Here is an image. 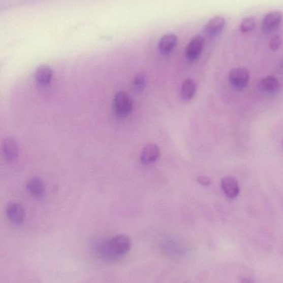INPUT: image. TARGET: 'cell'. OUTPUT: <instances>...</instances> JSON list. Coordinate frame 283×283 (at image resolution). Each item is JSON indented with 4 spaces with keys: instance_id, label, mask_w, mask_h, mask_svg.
<instances>
[{
    "instance_id": "cell-10",
    "label": "cell",
    "mask_w": 283,
    "mask_h": 283,
    "mask_svg": "<svg viewBox=\"0 0 283 283\" xmlns=\"http://www.w3.org/2000/svg\"><path fill=\"white\" fill-rule=\"evenodd\" d=\"M160 157H161V149L156 144H148L141 152V163L144 165L151 164L153 162H156Z\"/></svg>"
},
{
    "instance_id": "cell-1",
    "label": "cell",
    "mask_w": 283,
    "mask_h": 283,
    "mask_svg": "<svg viewBox=\"0 0 283 283\" xmlns=\"http://www.w3.org/2000/svg\"><path fill=\"white\" fill-rule=\"evenodd\" d=\"M132 247V241L128 236L119 234L101 243L99 253L107 259H114L127 254Z\"/></svg>"
},
{
    "instance_id": "cell-14",
    "label": "cell",
    "mask_w": 283,
    "mask_h": 283,
    "mask_svg": "<svg viewBox=\"0 0 283 283\" xmlns=\"http://www.w3.org/2000/svg\"><path fill=\"white\" fill-rule=\"evenodd\" d=\"M35 77L38 83L42 86H48L52 79V70L48 65H40L37 69Z\"/></svg>"
},
{
    "instance_id": "cell-13",
    "label": "cell",
    "mask_w": 283,
    "mask_h": 283,
    "mask_svg": "<svg viewBox=\"0 0 283 283\" xmlns=\"http://www.w3.org/2000/svg\"><path fill=\"white\" fill-rule=\"evenodd\" d=\"M27 191L35 198H41L45 193V186L40 178H31L26 184Z\"/></svg>"
},
{
    "instance_id": "cell-15",
    "label": "cell",
    "mask_w": 283,
    "mask_h": 283,
    "mask_svg": "<svg viewBox=\"0 0 283 283\" xmlns=\"http://www.w3.org/2000/svg\"><path fill=\"white\" fill-rule=\"evenodd\" d=\"M197 91V86L195 81H192L191 79H187L183 81L182 84L181 90H180V95L183 100H191L194 97Z\"/></svg>"
},
{
    "instance_id": "cell-6",
    "label": "cell",
    "mask_w": 283,
    "mask_h": 283,
    "mask_svg": "<svg viewBox=\"0 0 283 283\" xmlns=\"http://www.w3.org/2000/svg\"><path fill=\"white\" fill-rule=\"evenodd\" d=\"M204 43V39L200 36H196L191 39L185 49L186 57L188 61H195L200 57Z\"/></svg>"
},
{
    "instance_id": "cell-21",
    "label": "cell",
    "mask_w": 283,
    "mask_h": 283,
    "mask_svg": "<svg viewBox=\"0 0 283 283\" xmlns=\"http://www.w3.org/2000/svg\"><path fill=\"white\" fill-rule=\"evenodd\" d=\"M282 145H283V141H282Z\"/></svg>"
},
{
    "instance_id": "cell-12",
    "label": "cell",
    "mask_w": 283,
    "mask_h": 283,
    "mask_svg": "<svg viewBox=\"0 0 283 283\" xmlns=\"http://www.w3.org/2000/svg\"><path fill=\"white\" fill-rule=\"evenodd\" d=\"M258 88L261 91L267 93V94H275L280 90L281 83L276 77L267 76L259 81Z\"/></svg>"
},
{
    "instance_id": "cell-16",
    "label": "cell",
    "mask_w": 283,
    "mask_h": 283,
    "mask_svg": "<svg viewBox=\"0 0 283 283\" xmlns=\"http://www.w3.org/2000/svg\"><path fill=\"white\" fill-rule=\"evenodd\" d=\"M146 82H147L146 74L144 72H140L138 74H136V77H134L133 81H132V87L136 92H141L145 89Z\"/></svg>"
},
{
    "instance_id": "cell-20",
    "label": "cell",
    "mask_w": 283,
    "mask_h": 283,
    "mask_svg": "<svg viewBox=\"0 0 283 283\" xmlns=\"http://www.w3.org/2000/svg\"><path fill=\"white\" fill-rule=\"evenodd\" d=\"M242 283H254V281H251V279L244 278L242 279Z\"/></svg>"
},
{
    "instance_id": "cell-7",
    "label": "cell",
    "mask_w": 283,
    "mask_h": 283,
    "mask_svg": "<svg viewBox=\"0 0 283 283\" xmlns=\"http://www.w3.org/2000/svg\"><path fill=\"white\" fill-rule=\"evenodd\" d=\"M221 187L224 193L229 199H234L240 192L238 181L232 175H226L221 180Z\"/></svg>"
},
{
    "instance_id": "cell-9",
    "label": "cell",
    "mask_w": 283,
    "mask_h": 283,
    "mask_svg": "<svg viewBox=\"0 0 283 283\" xmlns=\"http://www.w3.org/2000/svg\"><path fill=\"white\" fill-rule=\"evenodd\" d=\"M226 26V20L222 16H215L210 18L205 25V31L211 37H217L222 33Z\"/></svg>"
},
{
    "instance_id": "cell-18",
    "label": "cell",
    "mask_w": 283,
    "mask_h": 283,
    "mask_svg": "<svg viewBox=\"0 0 283 283\" xmlns=\"http://www.w3.org/2000/svg\"><path fill=\"white\" fill-rule=\"evenodd\" d=\"M281 44V38L279 36L274 37L272 38V40L270 41V48L272 50H277Z\"/></svg>"
},
{
    "instance_id": "cell-2",
    "label": "cell",
    "mask_w": 283,
    "mask_h": 283,
    "mask_svg": "<svg viewBox=\"0 0 283 283\" xmlns=\"http://www.w3.org/2000/svg\"><path fill=\"white\" fill-rule=\"evenodd\" d=\"M113 107L116 115L125 117L132 112L133 102L129 94L124 91L116 93L114 97Z\"/></svg>"
},
{
    "instance_id": "cell-11",
    "label": "cell",
    "mask_w": 283,
    "mask_h": 283,
    "mask_svg": "<svg viewBox=\"0 0 283 283\" xmlns=\"http://www.w3.org/2000/svg\"><path fill=\"white\" fill-rule=\"evenodd\" d=\"M178 43V38L174 33L164 35L159 42L158 48L161 53L168 55L174 51Z\"/></svg>"
},
{
    "instance_id": "cell-19",
    "label": "cell",
    "mask_w": 283,
    "mask_h": 283,
    "mask_svg": "<svg viewBox=\"0 0 283 283\" xmlns=\"http://www.w3.org/2000/svg\"><path fill=\"white\" fill-rule=\"evenodd\" d=\"M197 182L204 187H208L211 183V180L206 175H200L197 178Z\"/></svg>"
},
{
    "instance_id": "cell-8",
    "label": "cell",
    "mask_w": 283,
    "mask_h": 283,
    "mask_svg": "<svg viewBox=\"0 0 283 283\" xmlns=\"http://www.w3.org/2000/svg\"><path fill=\"white\" fill-rule=\"evenodd\" d=\"M3 155L8 162H14L18 157V147L13 137H6L2 142Z\"/></svg>"
},
{
    "instance_id": "cell-4",
    "label": "cell",
    "mask_w": 283,
    "mask_h": 283,
    "mask_svg": "<svg viewBox=\"0 0 283 283\" xmlns=\"http://www.w3.org/2000/svg\"><path fill=\"white\" fill-rule=\"evenodd\" d=\"M283 20V14L281 11H272L267 13L262 22V29L266 33L272 32L278 28Z\"/></svg>"
},
{
    "instance_id": "cell-5",
    "label": "cell",
    "mask_w": 283,
    "mask_h": 283,
    "mask_svg": "<svg viewBox=\"0 0 283 283\" xmlns=\"http://www.w3.org/2000/svg\"><path fill=\"white\" fill-rule=\"evenodd\" d=\"M6 214L9 221L14 225H21L25 219V211L23 205L19 203H9L6 208Z\"/></svg>"
},
{
    "instance_id": "cell-3",
    "label": "cell",
    "mask_w": 283,
    "mask_h": 283,
    "mask_svg": "<svg viewBox=\"0 0 283 283\" xmlns=\"http://www.w3.org/2000/svg\"><path fill=\"white\" fill-rule=\"evenodd\" d=\"M249 78V72L245 68H234L229 72V82L233 87L238 90H243L247 86Z\"/></svg>"
},
{
    "instance_id": "cell-17",
    "label": "cell",
    "mask_w": 283,
    "mask_h": 283,
    "mask_svg": "<svg viewBox=\"0 0 283 283\" xmlns=\"http://www.w3.org/2000/svg\"><path fill=\"white\" fill-rule=\"evenodd\" d=\"M256 27V20L254 17H247L243 18L240 24V30L243 33L249 32Z\"/></svg>"
}]
</instances>
